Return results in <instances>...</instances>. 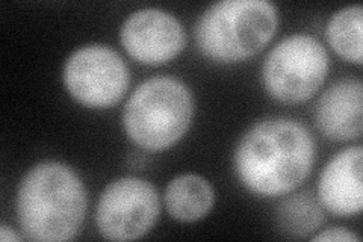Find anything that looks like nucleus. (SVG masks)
<instances>
[{"label": "nucleus", "instance_id": "nucleus-1", "mask_svg": "<svg viewBox=\"0 0 363 242\" xmlns=\"http://www.w3.org/2000/svg\"><path fill=\"white\" fill-rule=\"evenodd\" d=\"M315 143L301 123L267 119L253 124L235 150V171L242 185L259 197H279L309 177Z\"/></svg>", "mask_w": 363, "mask_h": 242}, {"label": "nucleus", "instance_id": "nucleus-2", "mask_svg": "<svg viewBox=\"0 0 363 242\" xmlns=\"http://www.w3.org/2000/svg\"><path fill=\"white\" fill-rule=\"evenodd\" d=\"M86 189L76 171L56 160L30 168L17 192V216L23 235L37 242L72 241L86 212Z\"/></svg>", "mask_w": 363, "mask_h": 242}, {"label": "nucleus", "instance_id": "nucleus-3", "mask_svg": "<svg viewBox=\"0 0 363 242\" xmlns=\"http://www.w3.org/2000/svg\"><path fill=\"white\" fill-rule=\"evenodd\" d=\"M277 25V8L268 0H224L201 14L196 41L209 60L238 62L265 49Z\"/></svg>", "mask_w": 363, "mask_h": 242}, {"label": "nucleus", "instance_id": "nucleus-4", "mask_svg": "<svg viewBox=\"0 0 363 242\" xmlns=\"http://www.w3.org/2000/svg\"><path fill=\"white\" fill-rule=\"evenodd\" d=\"M194 100L182 80L156 76L144 80L129 97L123 126L130 140L147 152L173 147L188 132Z\"/></svg>", "mask_w": 363, "mask_h": 242}, {"label": "nucleus", "instance_id": "nucleus-5", "mask_svg": "<svg viewBox=\"0 0 363 242\" xmlns=\"http://www.w3.org/2000/svg\"><path fill=\"white\" fill-rule=\"evenodd\" d=\"M330 68L324 45L306 33H295L272 49L262 67L267 93L281 103H303L321 88Z\"/></svg>", "mask_w": 363, "mask_h": 242}, {"label": "nucleus", "instance_id": "nucleus-6", "mask_svg": "<svg viewBox=\"0 0 363 242\" xmlns=\"http://www.w3.org/2000/svg\"><path fill=\"white\" fill-rule=\"evenodd\" d=\"M129 68L108 45L89 44L70 55L64 65V85L86 108H111L129 87Z\"/></svg>", "mask_w": 363, "mask_h": 242}, {"label": "nucleus", "instance_id": "nucleus-7", "mask_svg": "<svg viewBox=\"0 0 363 242\" xmlns=\"http://www.w3.org/2000/svg\"><path fill=\"white\" fill-rule=\"evenodd\" d=\"M161 200L150 182L121 177L111 182L101 192L96 209L99 233L109 241H133L150 232Z\"/></svg>", "mask_w": 363, "mask_h": 242}, {"label": "nucleus", "instance_id": "nucleus-8", "mask_svg": "<svg viewBox=\"0 0 363 242\" xmlns=\"http://www.w3.org/2000/svg\"><path fill=\"white\" fill-rule=\"evenodd\" d=\"M120 41L136 62L162 65L184 50L186 33L184 25L173 14L147 8L135 11L124 20Z\"/></svg>", "mask_w": 363, "mask_h": 242}, {"label": "nucleus", "instance_id": "nucleus-9", "mask_svg": "<svg viewBox=\"0 0 363 242\" xmlns=\"http://www.w3.org/2000/svg\"><path fill=\"white\" fill-rule=\"evenodd\" d=\"M315 121L333 141H351L363 131V88L357 77H344L335 82L318 100Z\"/></svg>", "mask_w": 363, "mask_h": 242}, {"label": "nucleus", "instance_id": "nucleus-10", "mask_svg": "<svg viewBox=\"0 0 363 242\" xmlns=\"http://www.w3.org/2000/svg\"><path fill=\"white\" fill-rule=\"evenodd\" d=\"M362 159L363 150L357 145L342 150L325 165L318 183V197L327 211L339 216L362 212Z\"/></svg>", "mask_w": 363, "mask_h": 242}, {"label": "nucleus", "instance_id": "nucleus-11", "mask_svg": "<svg viewBox=\"0 0 363 242\" xmlns=\"http://www.w3.org/2000/svg\"><path fill=\"white\" fill-rule=\"evenodd\" d=\"M164 202L168 214L176 221L196 223L211 212L215 192L206 179L188 172L168 183Z\"/></svg>", "mask_w": 363, "mask_h": 242}, {"label": "nucleus", "instance_id": "nucleus-12", "mask_svg": "<svg viewBox=\"0 0 363 242\" xmlns=\"http://www.w3.org/2000/svg\"><path fill=\"white\" fill-rule=\"evenodd\" d=\"M363 11L360 5H351L330 18L325 29L332 49L345 61L360 65L363 61Z\"/></svg>", "mask_w": 363, "mask_h": 242}, {"label": "nucleus", "instance_id": "nucleus-13", "mask_svg": "<svg viewBox=\"0 0 363 242\" xmlns=\"http://www.w3.org/2000/svg\"><path fill=\"white\" fill-rule=\"evenodd\" d=\"M276 221L281 233L291 238H306L320 229L324 212L309 192L294 194L279 204Z\"/></svg>", "mask_w": 363, "mask_h": 242}, {"label": "nucleus", "instance_id": "nucleus-14", "mask_svg": "<svg viewBox=\"0 0 363 242\" xmlns=\"http://www.w3.org/2000/svg\"><path fill=\"white\" fill-rule=\"evenodd\" d=\"M312 241H320V242H327V241H335V242H359L360 238L354 235L351 230L344 229V227H330L327 230H323L321 233H318L312 238Z\"/></svg>", "mask_w": 363, "mask_h": 242}, {"label": "nucleus", "instance_id": "nucleus-15", "mask_svg": "<svg viewBox=\"0 0 363 242\" xmlns=\"http://www.w3.org/2000/svg\"><path fill=\"white\" fill-rule=\"evenodd\" d=\"M0 239L4 242H11V241H21V236H18L13 229L4 224L0 227Z\"/></svg>", "mask_w": 363, "mask_h": 242}]
</instances>
